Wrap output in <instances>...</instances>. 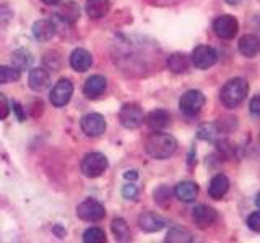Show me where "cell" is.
I'll use <instances>...</instances> for the list:
<instances>
[{"label": "cell", "instance_id": "27", "mask_svg": "<svg viewBox=\"0 0 260 243\" xmlns=\"http://www.w3.org/2000/svg\"><path fill=\"white\" fill-rule=\"evenodd\" d=\"M59 15L62 16L65 21L73 23V21L78 20L80 10H78V7L75 5V2H65V5L62 7V10L59 12Z\"/></svg>", "mask_w": 260, "mask_h": 243}, {"label": "cell", "instance_id": "5", "mask_svg": "<svg viewBox=\"0 0 260 243\" xmlns=\"http://www.w3.org/2000/svg\"><path fill=\"white\" fill-rule=\"evenodd\" d=\"M77 216L86 222H100L106 216V209L100 201L85 199L77 206Z\"/></svg>", "mask_w": 260, "mask_h": 243}, {"label": "cell", "instance_id": "15", "mask_svg": "<svg viewBox=\"0 0 260 243\" xmlns=\"http://www.w3.org/2000/svg\"><path fill=\"white\" fill-rule=\"evenodd\" d=\"M32 36L39 43H47L55 36V26L49 20H39L32 24Z\"/></svg>", "mask_w": 260, "mask_h": 243}, {"label": "cell", "instance_id": "22", "mask_svg": "<svg viewBox=\"0 0 260 243\" xmlns=\"http://www.w3.org/2000/svg\"><path fill=\"white\" fill-rule=\"evenodd\" d=\"M111 229L117 241H130V227L122 217H116L111 224Z\"/></svg>", "mask_w": 260, "mask_h": 243}, {"label": "cell", "instance_id": "35", "mask_svg": "<svg viewBox=\"0 0 260 243\" xmlns=\"http://www.w3.org/2000/svg\"><path fill=\"white\" fill-rule=\"evenodd\" d=\"M226 4H230V5H236V4H239L241 0H224Z\"/></svg>", "mask_w": 260, "mask_h": 243}, {"label": "cell", "instance_id": "34", "mask_svg": "<svg viewBox=\"0 0 260 243\" xmlns=\"http://www.w3.org/2000/svg\"><path fill=\"white\" fill-rule=\"evenodd\" d=\"M46 5H59L62 0H43Z\"/></svg>", "mask_w": 260, "mask_h": 243}, {"label": "cell", "instance_id": "11", "mask_svg": "<svg viewBox=\"0 0 260 243\" xmlns=\"http://www.w3.org/2000/svg\"><path fill=\"white\" fill-rule=\"evenodd\" d=\"M192 217H193V222L197 224L199 229H208V227H211L218 221V213L210 206L199 205V206L193 208Z\"/></svg>", "mask_w": 260, "mask_h": 243}, {"label": "cell", "instance_id": "7", "mask_svg": "<svg viewBox=\"0 0 260 243\" xmlns=\"http://www.w3.org/2000/svg\"><path fill=\"white\" fill-rule=\"evenodd\" d=\"M80 127L86 136L96 138V136H101L106 132V120L101 113L91 112V113H86V115L81 117Z\"/></svg>", "mask_w": 260, "mask_h": 243}, {"label": "cell", "instance_id": "26", "mask_svg": "<svg viewBox=\"0 0 260 243\" xmlns=\"http://www.w3.org/2000/svg\"><path fill=\"white\" fill-rule=\"evenodd\" d=\"M83 241L85 243H104L106 233L100 227H89L83 233Z\"/></svg>", "mask_w": 260, "mask_h": 243}, {"label": "cell", "instance_id": "28", "mask_svg": "<svg viewBox=\"0 0 260 243\" xmlns=\"http://www.w3.org/2000/svg\"><path fill=\"white\" fill-rule=\"evenodd\" d=\"M153 196H154V201H156L159 206H168L169 202H171V196H173V191H171L168 186L161 185L159 188L154 190Z\"/></svg>", "mask_w": 260, "mask_h": 243}, {"label": "cell", "instance_id": "31", "mask_svg": "<svg viewBox=\"0 0 260 243\" xmlns=\"http://www.w3.org/2000/svg\"><path fill=\"white\" fill-rule=\"evenodd\" d=\"M10 115V104H8L7 97L0 93V120H5Z\"/></svg>", "mask_w": 260, "mask_h": 243}, {"label": "cell", "instance_id": "25", "mask_svg": "<svg viewBox=\"0 0 260 243\" xmlns=\"http://www.w3.org/2000/svg\"><path fill=\"white\" fill-rule=\"evenodd\" d=\"M21 73L15 67H7V65H0V85L7 83H16L20 79Z\"/></svg>", "mask_w": 260, "mask_h": 243}, {"label": "cell", "instance_id": "19", "mask_svg": "<svg viewBox=\"0 0 260 243\" xmlns=\"http://www.w3.org/2000/svg\"><path fill=\"white\" fill-rule=\"evenodd\" d=\"M174 194L179 201L192 202V201H195V198H197V194H199V186L193 182H181L176 185Z\"/></svg>", "mask_w": 260, "mask_h": 243}, {"label": "cell", "instance_id": "10", "mask_svg": "<svg viewBox=\"0 0 260 243\" xmlns=\"http://www.w3.org/2000/svg\"><path fill=\"white\" fill-rule=\"evenodd\" d=\"M72 94H73V85H72V81L63 78L60 81H57V85L52 88L49 99H51L54 107H63V105H67L70 102Z\"/></svg>", "mask_w": 260, "mask_h": 243}, {"label": "cell", "instance_id": "18", "mask_svg": "<svg viewBox=\"0 0 260 243\" xmlns=\"http://www.w3.org/2000/svg\"><path fill=\"white\" fill-rule=\"evenodd\" d=\"M146 124H148V127L153 130V132H159V130H165L171 124V115L168 110L156 109L148 113Z\"/></svg>", "mask_w": 260, "mask_h": 243}, {"label": "cell", "instance_id": "29", "mask_svg": "<svg viewBox=\"0 0 260 243\" xmlns=\"http://www.w3.org/2000/svg\"><path fill=\"white\" fill-rule=\"evenodd\" d=\"M122 196L127 198V199H135L138 196V188L137 185L134 183H127L124 185V188H122Z\"/></svg>", "mask_w": 260, "mask_h": 243}, {"label": "cell", "instance_id": "1", "mask_svg": "<svg viewBox=\"0 0 260 243\" xmlns=\"http://www.w3.org/2000/svg\"><path fill=\"white\" fill-rule=\"evenodd\" d=\"M145 149L154 159H168L176 152L177 141L173 135L162 133L159 130V132H154L146 138Z\"/></svg>", "mask_w": 260, "mask_h": 243}, {"label": "cell", "instance_id": "23", "mask_svg": "<svg viewBox=\"0 0 260 243\" xmlns=\"http://www.w3.org/2000/svg\"><path fill=\"white\" fill-rule=\"evenodd\" d=\"M168 68L173 73H184L189 68V60L184 54H173L168 59Z\"/></svg>", "mask_w": 260, "mask_h": 243}, {"label": "cell", "instance_id": "20", "mask_svg": "<svg viewBox=\"0 0 260 243\" xmlns=\"http://www.w3.org/2000/svg\"><path fill=\"white\" fill-rule=\"evenodd\" d=\"M239 52L246 57H255L260 52V39L254 34H246L239 39Z\"/></svg>", "mask_w": 260, "mask_h": 243}, {"label": "cell", "instance_id": "9", "mask_svg": "<svg viewBox=\"0 0 260 243\" xmlns=\"http://www.w3.org/2000/svg\"><path fill=\"white\" fill-rule=\"evenodd\" d=\"M216 60H218V54L210 46H199L192 52V63L200 70H207L210 67H213Z\"/></svg>", "mask_w": 260, "mask_h": 243}, {"label": "cell", "instance_id": "6", "mask_svg": "<svg viewBox=\"0 0 260 243\" xmlns=\"http://www.w3.org/2000/svg\"><path fill=\"white\" fill-rule=\"evenodd\" d=\"M119 118H120V124L122 127H125L128 130H134L138 128L143 124V110L138 104H125L124 107L120 109L119 113Z\"/></svg>", "mask_w": 260, "mask_h": 243}, {"label": "cell", "instance_id": "4", "mask_svg": "<svg viewBox=\"0 0 260 243\" xmlns=\"http://www.w3.org/2000/svg\"><path fill=\"white\" fill-rule=\"evenodd\" d=\"M205 105V96H203L197 89H190L185 94H182L181 101H179V107L181 112L187 117H195L199 115L200 110Z\"/></svg>", "mask_w": 260, "mask_h": 243}, {"label": "cell", "instance_id": "12", "mask_svg": "<svg viewBox=\"0 0 260 243\" xmlns=\"http://www.w3.org/2000/svg\"><path fill=\"white\" fill-rule=\"evenodd\" d=\"M106 88H108V81H106V78L101 75H93L85 81L83 93L86 97H89V99H96V97H100L106 91Z\"/></svg>", "mask_w": 260, "mask_h": 243}, {"label": "cell", "instance_id": "16", "mask_svg": "<svg viewBox=\"0 0 260 243\" xmlns=\"http://www.w3.org/2000/svg\"><path fill=\"white\" fill-rule=\"evenodd\" d=\"M230 190V180L223 174H218L211 178L210 186H208V194L213 199H221L224 194Z\"/></svg>", "mask_w": 260, "mask_h": 243}, {"label": "cell", "instance_id": "30", "mask_svg": "<svg viewBox=\"0 0 260 243\" xmlns=\"http://www.w3.org/2000/svg\"><path fill=\"white\" fill-rule=\"evenodd\" d=\"M247 225H249V229L250 230H254V232H260V213L258 211H254L249 219H247Z\"/></svg>", "mask_w": 260, "mask_h": 243}, {"label": "cell", "instance_id": "3", "mask_svg": "<svg viewBox=\"0 0 260 243\" xmlns=\"http://www.w3.org/2000/svg\"><path fill=\"white\" fill-rule=\"evenodd\" d=\"M81 174L88 178H98L101 177L106 169H108V159L101 152H88L81 160Z\"/></svg>", "mask_w": 260, "mask_h": 243}, {"label": "cell", "instance_id": "14", "mask_svg": "<svg viewBox=\"0 0 260 243\" xmlns=\"http://www.w3.org/2000/svg\"><path fill=\"white\" fill-rule=\"evenodd\" d=\"M138 224H140V229L153 233V232H159L166 227V221L158 214H153V213H143L138 219Z\"/></svg>", "mask_w": 260, "mask_h": 243}, {"label": "cell", "instance_id": "32", "mask_svg": "<svg viewBox=\"0 0 260 243\" xmlns=\"http://www.w3.org/2000/svg\"><path fill=\"white\" fill-rule=\"evenodd\" d=\"M250 112L254 113V115H258L260 113V97L258 96H254V99L250 101Z\"/></svg>", "mask_w": 260, "mask_h": 243}, {"label": "cell", "instance_id": "13", "mask_svg": "<svg viewBox=\"0 0 260 243\" xmlns=\"http://www.w3.org/2000/svg\"><path fill=\"white\" fill-rule=\"evenodd\" d=\"M93 65V57L89 54L86 49H75L70 55V67L75 70L83 73L88 68H91Z\"/></svg>", "mask_w": 260, "mask_h": 243}, {"label": "cell", "instance_id": "24", "mask_svg": "<svg viewBox=\"0 0 260 243\" xmlns=\"http://www.w3.org/2000/svg\"><path fill=\"white\" fill-rule=\"evenodd\" d=\"M166 241H171V243H190V241H193V237L187 229H182V227H173V229H171L169 233H168Z\"/></svg>", "mask_w": 260, "mask_h": 243}, {"label": "cell", "instance_id": "17", "mask_svg": "<svg viewBox=\"0 0 260 243\" xmlns=\"http://www.w3.org/2000/svg\"><path fill=\"white\" fill-rule=\"evenodd\" d=\"M111 10V0H86L85 12L89 18H103Z\"/></svg>", "mask_w": 260, "mask_h": 243}, {"label": "cell", "instance_id": "21", "mask_svg": "<svg viewBox=\"0 0 260 243\" xmlns=\"http://www.w3.org/2000/svg\"><path fill=\"white\" fill-rule=\"evenodd\" d=\"M49 79H51L49 78V73L44 68H35L29 73L28 83H29V88L32 89V91H43L44 88H47Z\"/></svg>", "mask_w": 260, "mask_h": 243}, {"label": "cell", "instance_id": "33", "mask_svg": "<svg viewBox=\"0 0 260 243\" xmlns=\"http://www.w3.org/2000/svg\"><path fill=\"white\" fill-rule=\"evenodd\" d=\"M124 177L127 178V180H137V178H138V174L135 172V170H127V172L124 174Z\"/></svg>", "mask_w": 260, "mask_h": 243}, {"label": "cell", "instance_id": "8", "mask_svg": "<svg viewBox=\"0 0 260 243\" xmlns=\"http://www.w3.org/2000/svg\"><path fill=\"white\" fill-rule=\"evenodd\" d=\"M213 31L221 39H233L239 31V23L231 15H221L213 21Z\"/></svg>", "mask_w": 260, "mask_h": 243}, {"label": "cell", "instance_id": "2", "mask_svg": "<svg viewBox=\"0 0 260 243\" xmlns=\"http://www.w3.org/2000/svg\"><path fill=\"white\" fill-rule=\"evenodd\" d=\"M249 93V85L244 78H233L223 86L219 99L224 104V107L234 109L244 102Z\"/></svg>", "mask_w": 260, "mask_h": 243}]
</instances>
